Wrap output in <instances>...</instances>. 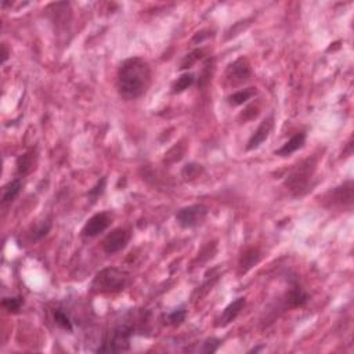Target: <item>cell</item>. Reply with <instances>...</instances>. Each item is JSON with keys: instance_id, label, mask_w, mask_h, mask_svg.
Here are the masks:
<instances>
[{"instance_id": "cell-1", "label": "cell", "mask_w": 354, "mask_h": 354, "mask_svg": "<svg viewBox=\"0 0 354 354\" xmlns=\"http://www.w3.org/2000/svg\"><path fill=\"white\" fill-rule=\"evenodd\" d=\"M151 83V68L143 58L133 57L122 62L118 71L117 87L120 97L136 100L141 97Z\"/></svg>"}, {"instance_id": "cell-2", "label": "cell", "mask_w": 354, "mask_h": 354, "mask_svg": "<svg viewBox=\"0 0 354 354\" xmlns=\"http://www.w3.org/2000/svg\"><path fill=\"white\" fill-rule=\"evenodd\" d=\"M127 284V274L118 268H104L94 277V292L99 293H115L122 291Z\"/></svg>"}, {"instance_id": "cell-3", "label": "cell", "mask_w": 354, "mask_h": 354, "mask_svg": "<svg viewBox=\"0 0 354 354\" xmlns=\"http://www.w3.org/2000/svg\"><path fill=\"white\" fill-rule=\"evenodd\" d=\"M208 209L204 205H191L177 212L176 220L183 229H193L205 220Z\"/></svg>"}, {"instance_id": "cell-4", "label": "cell", "mask_w": 354, "mask_h": 354, "mask_svg": "<svg viewBox=\"0 0 354 354\" xmlns=\"http://www.w3.org/2000/svg\"><path fill=\"white\" fill-rule=\"evenodd\" d=\"M130 336L131 331L127 327H119L112 331L110 341L104 343V346L100 348L97 352H124L129 349Z\"/></svg>"}, {"instance_id": "cell-5", "label": "cell", "mask_w": 354, "mask_h": 354, "mask_svg": "<svg viewBox=\"0 0 354 354\" xmlns=\"http://www.w3.org/2000/svg\"><path fill=\"white\" fill-rule=\"evenodd\" d=\"M129 241H130V233H129V230H126V229H115V230L106 236L103 246H104V250L108 255H114V253H117L119 250H122L129 243Z\"/></svg>"}, {"instance_id": "cell-6", "label": "cell", "mask_w": 354, "mask_h": 354, "mask_svg": "<svg viewBox=\"0 0 354 354\" xmlns=\"http://www.w3.org/2000/svg\"><path fill=\"white\" fill-rule=\"evenodd\" d=\"M311 177V170H310V165H300L298 168L295 169L288 180L285 181L286 187H289L292 191H295L296 194H300V190L305 188L309 183V179Z\"/></svg>"}, {"instance_id": "cell-7", "label": "cell", "mask_w": 354, "mask_h": 354, "mask_svg": "<svg viewBox=\"0 0 354 354\" xmlns=\"http://www.w3.org/2000/svg\"><path fill=\"white\" fill-rule=\"evenodd\" d=\"M111 224V218L108 216V213H97L93 218L89 219L87 223L85 224L82 234L85 236H96L100 233L106 231Z\"/></svg>"}, {"instance_id": "cell-8", "label": "cell", "mask_w": 354, "mask_h": 354, "mask_svg": "<svg viewBox=\"0 0 354 354\" xmlns=\"http://www.w3.org/2000/svg\"><path fill=\"white\" fill-rule=\"evenodd\" d=\"M271 127H273V118L264 119L260 123V126L257 127V130L253 133V136L250 137L248 145H246V149H255L257 147H260V144L264 143L267 140V137L270 136Z\"/></svg>"}, {"instance_id": "cell-9", "label": "cell", "mask_w": 354, "mask_h": 354, "mask_svg": "<svg viewBox=\"0 0 354 354\" xmlns=\"http://www.w3.org/2000/svg\"><path fill=\"white\" fill-rule=\"evenodd\" d=\"M243 306H245V298H238L236 299L234 302H231L230 305L224 309L222 316L219 318L218 327H226V325H229L231 321H234L236 316H238L243 309Z\"/></svg>"}, {"instance_id": "cell-10", "label": "cell", "mask_w": 354, "mask_h": 354, "mask_svg": "<svg viewBox=\"0 0 354 354\" xmlns=\"http://www.w3.org/2000/svg\"><path fill=\"white\" fill-rule=\"evenodd\" d=\"M306 143V134L305 133H296L295 136L289 140V141H286L282 147H281L278 151H275V155H280V156H288L291 155L292 152H295V151H298L299 148H302L303 145H305Z\"/></svg>"}, {"instance_id": "cell-11", "label": "cell", "mask_w": 354, "mask_h": 354, "mask_svg": "<svg viewBox=\"0 0 354 354\" xmlns=\"http://www.w3.org/2000/svg\"><path fill=\"white\" fill-rule=\"evenodd\" d=\"M229 76H230V79H234V81H238V82L246 81L249 76H250V69H249L248 64L243 61V60H238V61H236L230 67Z\"/></svg>"}, {"instance_id": "cell-12", "label": "cell", "mask_w": 354, "mask_h": 354, "mask_svg": "<svg viewBox=\"0 0 354 354\" xmlns=\"http://www.w3.org/2000/svg\"><path fill=\"white\" fill-rule=\"evenodd\" d=\"M353 201V184L352 181L346 183L345 186L338 187L334 191V202H339V204H352Z\"/></svg>"}, {"instance_id": "cell-13", "label": "cell", "mask_w": 354, "mask_h": 354, "mask_svg": "<svg viewBox=\"0 0 354 354\" xmlns=\"http://www.w3.org/2000/svg\"><path fill=\"white\" fill-rule=\"evenodd\" d=\"M22 188V183L19 179L10 181L6 187H4V193H3V202H10L17 198V195Z\"/></svg>"}, {"instance_id": "cell-14", "label": "cell", "mask_w": 354, "mask_h": 354, "mask_svg": "<svg viewBox=\"0 0 354 354\" xmlns=\"http://www.w3.org/2000/svg\"><path fill=\"white\" fill-rule=\"evenodd\" d=\"M307 300H309L307 293L303 292L302 288H299V286H295L292 291L289 292V295H288V302H289L291 306H293V307L303 306Z\"/></svg>"}, {"instance_id": "cell-15", "label": "cell", "mask_w": 354, "mask_h": 354, "mask_svg": "<svg viewBox=\"0 0 354 354\" xmlns=\"http://www.w3.org/2000/svg\"><path fill=\"white\" fill-rule=\"evenodd\" d=\"M255 94V92L252 89H245V90H239L236 93L231 94L229 97V103L231 106H241L243 103H246L252 96Z\"/></svg>"}, {"instance_id": "cell-16", "label": "cell", "mask_w": 354, "mask_h": 354, "mask_svg": "<svg viewBox=\"0 0 354 354\" xmlns=\"http://www.w3.org/2000/svg\"><path fill=\"white\" fill-rule=\"evenodd\" d=\"M194 81H195V78H194L193 74L181 75L180 78L174 82L173 93H181V92H184L186 89H188V87L193 85Z\"/></svg>"}, {"instance_id": "cell-17", "label": "cell", "mask_w": 354, "mask_h": 354, "mask_svg": "<svg viewBox=\"0 0 354 354\" xmlns=\"http://www.w3.org/2000/svg\"><path fill=\"white\" fill-rule=\"evenodd\" d=\"M54 321H56V324L60 327V328H62V330L65 331H71L74 330V327H72V321H71V318L64 313V311L61 310H57L56 313H54Z\"/></svg>"}, {"instance_id": "cell-18", "label": "cell", "mask_w": 354, "mask_h": 354, "mask_svg": "<svg viewBox=\"0 0 354 354\" xmlns=\"http://www.w3.org/2000/svg\"><path fill=\"white\" fill-rule=\"evenodd\" d=\"M1 305H3V307H4L7 311H10V313H18L21 306L24 305V300H22V298H19V296H15V298H4L3 299V302H1Z\"/></svg>"}, {"instance_id": "cell-19", "label": "cell", "mask_w": 354, "mask_h": 354, "mask_svg": "<svg viewBox=\"0 0 354 354\" xmlns=\"http://www.w3.org/2000/svg\"><path fill=\"white\" fill-rule=\"evenodd\" d=\"M17 166H18V173L19 174H25L28 173L29 170L33 166V161H32V155L31 154H25L18 159L17 162Z\"/></svg>"}, {"instance_id": "cell-20", "label": "cell", "mask_w": 354, "mask_h": 354, "mask_svg": "<svg viewBox=\"0 0 354 354\" xmlns=\"http://www.w3.org/2000/svg\"><path fill=\"white\" fill-rule=\"evenodd\" d=\"M219 346H220V341H219V339H215V338H212V339H208V341H205V342L202 343V348L199 349V352L206 354L215 353V352H218Z\"/></svg>"}, {"instance_id": "cell-21", "label": "cell", "mask_w": 354, "mask_h": 354, "mask_svg": "<svg viewBox=\"0 0 354 354\" xmlns=\"http://www.w3.org/2000/svg\"><path fill=\"white\" fill-rule=\"evenodd\" d=\"M168 320L169 324H172V325H180L186 320V310H184V307H180V309L174 310L173 313H170Z\"/></svg>"}, {"instance_id": "cell-22", "label": "cell", "mask_w": 354, "mask_h": 354, "mask_svg": "<svg viewBox=\"0 0 354 354\" xmlns=\"http://www.w3.org/2000/svg\"><path fill=\"white\" fill-rule=\"evenodd\" d=\"M201 170H202L201 165L190 163V165H186L184 169H183V176H184L186 179H193V177H195Z\"/></svg>"}, {"instance_id": "cell-23", "label": "cell", "mask_w": 354, "mask_h": 354, "mask_svg": "<svg viewBox=\"0 0 354 354\" xmlns=\"http://www.w3.org/2000/svg\"><path fill=\"white\" fill-rule=\"evenodd\" d=\"M106 183H107V179L104 177V179H101V181H99L97 183V186L94 187V188H92L90 191H89V197L92 198V201H96V199L99 198L100 195L103 194V191H104V188H106Z\"/></svg>"}, {"instance_id": "cell-24", "label": "cell", "mask_w": 354, "mask_h": 354, "mask_svg": "<svg viewBox=\"0 0 354 354\" xmlns=\"http://www.w3.org/2000/svg\"><path fill=\"white\" fill-rule=\"evenodd\" d=\"M50 227H51V223H50V222H46V223L42 224V226L35 231V239H40V238H43V236L49 233Z\"/></svg>"}, {"instance_id": "cell-25", "label": "cell", "mask_w": 354, "mask_h": 354, "mask_svg": "<svg viewBox=\"0 0 354 354\" xmlns=\"http://www.w3.org/2000/svg\"><path fill=\"white\" fill-rule=\"evenodd\" d=\"M8 58V50H7L6 44H1V64H4Z\"/></svg>"}]
</instances>
